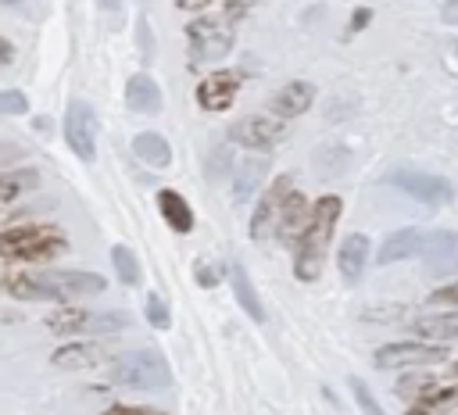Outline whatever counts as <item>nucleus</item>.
Masks as SVG:
<instances>
[{
    "instance_id": "1",
    "label": "nucleus",
    "mask_w": 458,
    "mask_h": 415,
    "mask_svg": "<svg viewBox=\"0 0 458 415\" xmlns=\"http://www.w3.org/2000/svg\"><path fill=\"white\" fill-rule=\"evenodd\" d=\"M336 218H340V197H322L311 208V218H308L304 233L297 236V258H293L297 279H304V283L318 279L322 258H326V247H329V236H333Z\"/></svg>"
},
{
    "instance_id": "2",
    "label": "nucleus",
    "mask_w": 458,
    "mask_h": 415,
    "mask_svg": "<svg viewBox=\"0 0 458 415\" xmlns=\"http://www.w3.org/2000/svg\"><path fill=\"white\" fill-rule=\"evenodd\" d=\"M111 383L132 390H165L172 383V372L161 351L143 347V351H125L122 358L111 361Z\"/></svg>"
},
{
    "instance_id": "3",
    "label": "nucleus",
    "mask_w": 458,
    "mask_h": 415,
    "mask_svg": "<svg viewBox=\"0 0 458 415\" xmlns=\"http://www.w3.org/2000/svg\"><path fill=\"white\" fill-rule=\"evenodd\" d=\"M64 247H68L64 236L50 225H29V229L0 233V258H14V261H50Z\"/></svg>"
},
{
    "instance_id": "4",
    "label": "nucleus",
    "mask_w": 458,
    "mask_h": 415,
    "mask_svg": "<svg viewBox=\"0 0 458 415\" xmlns=\"http://www.w3.org/2000/svg\"><path fill=\"white\" fill-rule=\"evenodd\" d=\"M186 39H190V64L193 68L204 64V61H218L233 50V21H225V18L190 21Z\"/></svg>"
},
{
    "instance_id": "5",
    "label": "nucleus",
    "mask_w": 458,
    "mask_h": 415,
    "mask_svg": "<svg viewBox=\"0 0 458 415\" xmlns=\"http://www.w3.org/2000/svg\"><path fill=\"white\" fill-rule=\"evenodd\" d=\"M64 140L72 147L75 157L82 161H93L97 154V114L86 100H72L68 111H64Z\"/></svg>"
},
{
    "instance_id": "6",
    "label": "nucleus",
    "mask_w": 458,
    "mask_h": 415,
    "mask_svg": "<svg viewBox=\"0 0 458 415\" xmlns=\"http://www.w3.org/2000/svg\"><path fill=\"white\" fill-rule=\"evenodd\" d=\"M283 136H286V125L283 122L258 118V114H247V118H240L229 129V140L240 143V147H247V150H272Z\"/></svg>"
},
{
    "instance_id": "7",
    "label": "nucleus",
    "mask_w": 458,
    "mask_h": 415,
    "mask_svg": "<svg viewBox=\"0 0 458 415\" xmlns=\"http://www.w3.org/2000/svg\"><path fill=\"white\" fill-rule=\"evenodd\" d=\"M444 347L437 343H386L376 351V365L379 368H408V365H433L444 361Z\"/></svg>"
},
{
    "instance_id": "8",
    "label": "nucleus",
    "mask_w": 458,
    "mask_h": 415,
    "mask_svg": "<svg viewBox=\"0 0 458 415\" xmlns=\"http://www.w3.org/2000/svg\"><path fill=\"white\" fill-rule=\"evenodd\" d=\"M286 197H290V179L283 175V179H276V182L268 186V193L258 200V211H254V218H250V236H254V240H265V236H272V233L279 229V215H283Z\"/></svg>"
},
{
    "instance_id": "9",
    "label": "nucleus",
    "mask_w": 458,
    "mask_h": 415,
    "mask_svg": "<svg viewBox=\"0 0 458 415\" xmlns=\"http://www.w3.org/2000/svg\"><path fill=\"white\" fill-rule=\"evenodd\" d=\"M394 186H401L404 193H411L415 200H426V204H444L451 197V186L437 175H426V172H411V168H401L390 175Z\"/></svg>"
},
{
    "instance_id": "10",
    "label": "nucleus",
    "mask_w": 458,
    "mask_h": 415,
    "mask_svg": "<svg viewBox=\"0 0 458 415\" xmlns=\"http://www.w3.org/2000/svg\"><path fill=\"white\" fill-rule=\"evenodd\" d=\"M422 261L429 275H454L458 272V233H437L422 243Z\"/></svg>"
},
{
    "instance_id": "11",
    "label": "nucleus",
    "mask_w": 458,
    "mask_h": 415,
    "mask_svg": "<svg viewBox=\"0 0 458 415\" xmlns=\"http://www.w3.org/2000/svg\"><path fill=\"white\" fill-rule=\"evenodd\" d=\"M233 100H236V75L215 72V75L200 79V86H197V104H200L204 111H225Z\"/></svg>"
},
{
    "instance_id": "12",
    "label": "nucleus",
    "mask_w": 458,
    "mask_h": 415,
    "mask_svg": "<svg viewBox=\"0 0 458 415\" xmlns=\"http://www.w3.org/2000/svg\"><path fill=\"white\" fill-rule=\"evenodd\" d=\"M61 297H79V293H100L107 283L97 272H75V268H61V272H39Z\"/></svg>"
},
{
    "instance_id": "13",
    "label": "nucleus",
    "mask_w": 458,
    "mask_h": 415,
    "mask_svg": "<svg viewBox=\"0 0 458 415\" xmlns=\"http://www.w3.org/2000/svg\"><path fill=\"white\" fill-rule=\"evenodd\" d=\"M125 104H129L132 111H140V114H157V111H161V89H157V82H154L147 72L132 75V79L125 82Z\"/></svg>"
},
{
    "instance_id": "14",
    "label": "nucleus",
    "mask_w": 458,
    "mask_h": 415,
    "mask_svg": "<svg viewBox=\"0 0 458 415\" xmlns=\"http://www.w3.org/2000/svg\"><path fill=\"white\" fill-rule=\"evenodd\" d=\"M311 100H315V89L308 82H286L272 97V114L276 118H297V114H304L311 107Z\"/></svg>"
},
{
    "instance_id": "15",
    "label": "nucleus",
    "mask_w": 458,
    "mask_h": 415,
    "mask_svg": "<svg viewBox=\"0 0 458 415\" xmlns=\"http://www.w3.org/2000/svg\"><path fill=\"white\" fill-rule=\"evenodd\" d=\"M0 290L11 297H21V301H57L61 297L43 275H4Z\"/></svg>"
},
{
    "instance_id": "16",
    "label": "nucleus",
    "mask_w": 458,
    "mask_h": 415,
    "mask_svg": "<svg viewBox=\"0 0 458 415\" xmlns=\"http://www.w3.org/2000/svg\"><path fill=\"white\" fill-rule=\"evenodd\" d=\"M157 208H161V218L172 225V233H190V229H193V208L186 204L182 193L161 190V193H157Z\"/></svg>"
},
{
    "instance_id": "17",
    "label": "nucleus",
    "mask_w": 458,
    "mask_h": 415,
    "mask_svg": "<svg viewBox=\"0 0 458 415\" xmlns=\"http://www.w3.org/2000/svg\"><path fill=\"white\" fill-rule=\"evenodd\" d=\"M104 358H107V347H100V343H68V347L54 351L50 361L61 365V368H93Z\"/></svg>"
},
{
    "instance_id": "18",
    "label": "nucleus",
    "mask_w": 458,
    "mask_h": 415,
    "mask_svg": "<svg viewBox=\"0 0 458 415\" xmlns=\"http://www.w3.org/2000/svg\"><path fill=\"white\" fill-rule=\"evenodd\" d=\"M308 218H311V208H308V200L301 197V193H293L290 190V197H286V204H283V215H279V236L286 240H297L301 233H304V225H308Z\"/></svg>"
},
{
    "instance_id": "19",
    "label": "nucleus",
    "mask_w": 458,
    "mask_h": 415,
    "mask_svg": "<svg viewBox=\"0 0 458 415\" xmlns=\"http://www.w3.org/2000/svg\"><path fill=\"white\" fill-rule=\"evenodd\" d=\"M422 233L419 229H401V233H394V236H386V243L379 247V265H394V261H401V258H411V254H419L422 250Z\"/></svg>"
},
{
    "instance_id": "20",
    "label": "nucleus",
    "mask_w": 458,
    "mask_h": 415,
    "mask_svg": "<svg viewBox=\"0 0 458 415\" xmlns=\"http://www.w3.org/2000/svg\"><path fill=\"white\" fill-rule=\"evenodd\" d=\"M365 258H369V236H361V233L347 236L344 247H340V275L347 283H358L361 268H365Z\"/></svg>"
},
{
    "instance_id": "21",
    "label": "nucleus",
    "mask_w": 458,
    "mask_h": 415,
    "mask_svg": "<svg viewBox=\"0 0 458 415\" xmlns=\"http://www.w3.org/2000/svg\"><path fill=\"white\" fill-rule=\"evenodd\" d=\"M408 329H411L415 336H426V340H454V336H458V311L422 315V318L408 322Z\"/></svg>"
},
{
    "instance_id": "22",
    "label": "nucleus",
    "mask_w": 458,
    "mask_h": 415,
    "mask_svg": "<svg viewBox=\"0 0 458 415\" xmlns=\"http://www.w3.org/2000/svg\"><path fill=\"white\" fill-rule=\"evenodd\" d=\"M229 283H233V293H236V301H240V308L254 318V322H265V308H261V301H258V293H254V286H250V279H247V272H243V265H229Z\"/></svg>"
},
{
    "instance_id": "23",
    "label": "nucleus",
    "mask_w": 458,
    "mask_h": 415,
    "mask_svg": "<svg viewBox=\"0 0 458 415\" xmlns=\"http://www.w3.org/2000/svg\"><path fill=\"white\" fill-rule=\"evenodd\" d=\"M132 150H136L140 161H147V165H154V168L172 165V147H168V140L157 136V132H140V136L132 140Z\"/></svg>"
},
{
    "instance_id": "24",
    "label": "nucleus",
    "mask_w": 458,
    "mask_h": 415,
    "mask_svg": "<svg viewBox=\"0 0 458 415\" xmlns=\"http://www.w3.org/2000/svg\"><path fill=\"white\" fill-rule=\"evenodd\" d=\"M265 168H268V161L265 157H247L240 168H236V182H233V197L243 204L254 190H258V182H261V175H265Z\"/></svg>"
},
{
    "instance_id": "25",
    "label": "nucleus",
    "mask_w": 458,
    "mask_h": 415,
    "mask_svg": "<svg viewBox=\"0 0 458 415\" xmlns=\"http://www.w3.org/2000/svg\"><path fill=\"white\" fill-rule=\"evenodd\" d=\"M454 408H458V383L447 386V390H437V394L426 397V401H415V408H411L408 415H447V411H454Z\"/></svg>"
},
{
    "instance_id": "26",
    "label": "nucleus",
    "mask_w": 458,
    "mask_h": 415,
    "mask_svg": "<svg viewBox=\"0 0 458 415\" xmlns=\"http://www.w3.org/2000/svg\"><path fill=\"white\" fill-rule=\"evenodd\" d=\"M111 265H114V272H118V279L122 283H129V286H136L140 283V265H136V258H132V250L129 247H111Z\"/></svg>"
},
{
    "instance_id": "27",
    "label": "nucleus",
    "mask_w": 458,
    "mask_h": 415,
    "mask_svg": "<svg viewBox=\"0 0 458 415\" xmlns=\"http://www.w3.org/2000/svg\"><path fill=\"white\" fill-rule=\"evenodd\" d=\"M82 318H86V311L68 308V311H57V315L50 318V329H54V333H82Z\"/></svg>"
},
{
    "instance_id": "28",
    "label": "nucleus",
    "mask_w": 458,
    "mask_h": 415,
    "mask_svg": "<svg viewBox=\"0 0 458 415\" xmlns=\"http://www.w3.org/2000/svg\"><path fill=\"white\" fill-rule=\"evenodd\" d=\"M147 322L154 326V329H168V308H165V301L157 297V293H147Z\"/></svg>"
},
{
    "instance_id": "29",
    "label": "nucleus",
    "mask_w": 458,
    "mask_h": 415,
    "mask_svg": "<svg viewBox=\"0 0 458 415\" xmlns=\"http://www.w3.org/2000/svg\"><path fill=\"white\" fill-rule=\"evenodd\" d=\"M351 390H354V397H358V404H361V411H365V415H383V411H379V404H376V397L369 394V386H365L361 379H351Z\"/></svg>"
},
{
    "instance_id": "30",
    "label": "nucleus",
    "mask_w": 458,
    "mask_h": 415,
    "mask_svg": "<svg viewBox=\"0 0 458 415\" xmlns=\"http://www.w3.org/2000/svg\"><path fill=\"white\" fill-rule=\"evenodd\" d=\"M0 111H7V114H21V111H29V100H25L18 89H4V93H0Z\"/></svg>"
},
{
    "instance_id": "31",
    "label": "nucleus",
    "mask_w": 458,
    "mask_h": 415,
    "mask_svg": "<svg viewBox=\"0 0 458 415\" xmlns=\"http://www.w3.org/2000/svg\"><path fill=\"white\" fill-rule=\"evenodd\" d=\"M18 190H21V175H0V204L14 200Z\"/></svg>"
},
{
    "instance_id": "32",
    "label": "nucleus",
    "mask_w": 458,
    "mask_h": 415,
    "mask_svg": "<svg viewBox=\"0 0 458 415\" xmlns=\"http://www.w3.org/2000/svg\"><path fill=\"white\" fill-rule=\"evenodd\" d=\"M429 304L444 308V304H458V283L454 286H440L437 293H429Z\"/></svg>"
},
{
    "instance_id": "33",
    "label": "nucleus",
    "mask_w": 458,
    "mask_h": 415,
    "mask_svg": "<svg viewBox=\"0 0 458 415\" xmlns=\"http://www.w3.org/2000/svg\"><path fill=\"white\" fill-rule=\"evenodd\" d=\"M254 0H225V11H222V18L225 21H240L243 14H247V7H250Z\"/></svg>"
},
{
    "instance_id": "34",
    "label": "nucleus",
    "mask_w": 458,
    "mask_h": 415,
    "mask_svg": "<svg viewBox=\"0 0 458 415\" xmlns=\"http://www.w3.org/2000/svg\"><path fill=\"white\" fill-rule=\"evenodd\" d=\"M429 386H433V379H429V376H419V379H411V383H401L397 394L411 397V394H422V390H429Z\"/></svg>"
},
{
    "instance_id": "35",
    "label": "nucleus",
    "mask_w": 458,
    "mask_h": 415,
    "mask_svg": "<svg viewBox=\"0 0 458 415\" xmlns=\"http://www.w3.org/2000/svg\"><path fill=\"white\" fill-rule=\"evenodd\" d=\"M440 14H444V21H447V25H458V0H444Z\"/></svg>"
},
{
    "instance_id": "36",
    "label": "nucleus",
    "mask_w": 458,
    "mask_h": 415,
    "mask_svg": "<svg viewBox=\"0 0 458 415\" xmlns=\"http://www.w3.org/2000/svg\"><path fill=\"white\" fill-rule=\"evenodd\" d=\"M104 415H150V411H140V408H122V404H114V408H107Z\"/></svg>"
},
{
    "instance_id": "37",
    "label": "nucleus",
    "mask_w": 458,
    "mask_h": 415,
    "mask_svg": "<svg viewBox=\"0 0 458 415\" xmlns=\"http://www.w3.org/2000/svg\"><path fill=\"white\" fill-rule=\"evenodd\" d=\"M11 57H14V47H11L7 39H0V68H4V64H11Z\"/></svg>"
},
{
    "instance_id": "38",
    "label": "nucleus",
    "mask_w": 458,
    "mask_h": 415,
    "mask_svg": "<svg viewBox=\"0 0 458 415\" xmlns=\"http://www.w3.org/2000/svg\"><path fill=\"white\" fill-rule=\"evenodd\" d=\"M175 4H179L182 11H200V7H208L211 0H175Z\"/></svg>"
},
{
    "instance_id": "39",
    "label": "nucleus",
    "mask_w": 458,
    "mask_h": 415,
    "mask_svg": "<svg viewBox=\"0 0 458 415\" xmlns=\"http://www.w3.org/2000/svg\"><path fill=\"white\" fill-rule=\"evenodd\" d=\"M215 279H218V275H215L211 268H197V283H204V286H211Z\"/></svg>"
},
{
    "instance_id": "40",
    "label": "nucleus",
    "mask_w": 458,
    "mask_h": 415,
    "mask_svg": "<svg viewBox=\"0 0 458 415\" xmlns=\"http://www.w3.org/2000/svg\"><path fill=\"white\" fill-rule=\"evenodd\" d=\"M365 21H369V11H358V14H354V21H351V29H361Z\"/></svg>"
},
{
    "instance_id": "41",
    "label": "nucleus",
    "mask_w": 458,
    "mask_h": 415,
    "mask_svg": "<svg viewBox=\"0 0 458 415\" xmlns=\"http://www.w3.org/2000/svg\"><path fill=\"white\" fill-rule=\"evenodd\" d=\"M97 4H100L104 11H118V7H122V0H97Z\"/></svg>"
},
{
    "instance_id": "42",
    "label": "nucleus",
    "mask_w": 458,
    "mask_h": 415,
    "mask_svg": "<svg viewBox=\"0 0 458 415\" xmlns=\"http://www.w3.org/2000/svg\"><path fill=\"white\" fill-rule=\"evenodd\" d=\"M0 4H21V0H0Z\"/></svg>"
},
{
    "instance_id": "43",
    "label": "nucleus",
    "mask_w": 458,
    "mask_h": 415,
    "mask_svg": "<svg viewBox=\"0 0 458 415\" xmlns=\"http://www.w3.org/2000/svg\"><path fill=\"white\" fill-rule=\"evenodd\" d=\"M451 372H454V376H458V361H454V368H451Z\"/></svg>"
}]
</instances>
